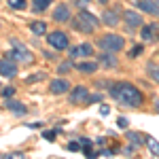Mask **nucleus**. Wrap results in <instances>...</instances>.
I'll use <instances>...</instances> for the list:
<instances>
[{
	"label": "nucleus",
	"mask_w": 159,
	"mask_h": 159,
	"mask_svg": "<svg viewBox=\"0 0 159 159\" xmlns=\"http://www.w3.org/2000/svg\"><path fill=\"white\" fill-rule=\"evenodd\" d=\"M110 96L117 100L121 106H127V108H136L142 104V93L136 89L134 85L129 83H119L110 89Z\"/></svg>",
	"instance_id": "1"
},
{
	"label": "nucleus",
	"mask_w": 159,
	"mask_h": 159,
	"mask_svg": "<svg viewBox=\"0 0 159 159\" xmlns=\"http://www.w3.org/2000/svg\"><path fill=\"white\" fill-rule=\"evenodd\" d=\"M98 45L102 47L104 51H121L123 45H125V40H123L121 36H117V34H106V36H102L98 40Z\"/></svg>",
	"instance_id": "2"
},
{
	"label": "nucleus",
	"mask_w": 159,
	"mask_h": 159,
	"mask_svg": "<svg viewBox=\"0 0 159 159\" xmlns=\"http://www.w3.org/2000/svg\"><path fill=\"white\" fill-rule=\"evenodd\" d=\"M13 47H15V51L7 53V57H9V60H17V61H24V64L32 61V55H30V53H28V51L24 49V45H21V43L13 40Z\"/></svg>",
	"instance_id": "3"
},
{
	"label": "nucleus",
	"mask_w": 159,
	"mask_h": 159,
	"mask_svg": "<svg viewBox=\"0 0 159 159\" xmlns=\"http://www.w3.org/2000/svg\"><path fill=\"white\" fill-rule=\"evenodd\" d=\"M47 40H49V45L53 47V49H60L61 51V49L68 47V36H66L64 32H51Z\"/></svg>",
	"instance_id": "4"
},
{
	"label": "nucleus",
	"mask_w": 159,
	"mask_h": 159,
	"mask_svg": "<svg viewBox=\"0 0 159 159\" xmlns=\"http://www.w3.org/2000/svg\"><path fill=\"white\" fill-rule=\"evenodd\" d=\"M53 19L60 21V24L70 21V9H68V4H57V7L53 9Z\"/></svg>",
	"instance_id": "5"
},
{
	"label": "nucleus",
	"mask_w": 159,
	"mask_h": 159,
	"mask_svg": "<svg viewBox=\"0 0 159 159\" xmlns=\"http://www.w3.org/2000/svg\"><path fill=\"white\" fill-rule=\"evenodd\" d=\"M136 7H138L140 11L151 13V15L159 17V4H157V2H153V0H138V2H136Z\"/></svg>",
	"instance_id": "6"
},
{
	"label": "nucleus",
	"mask_w": 159,
	"mask_h": 159,
	"mask_svg": "<svg viewBox=\"0 0 159 159\" xmlns=\"http://www.w3.org/2000/svg\"><path fill=\"white\" fill-rule=\"evenodd\" d=\"M70 102L72 104H83V102H87V89L85 87H74L72 91H70Z\"/></svg>",
	"instance_id": "7"
},
{
	"label": "nucleus",
	"mask_w": 159,
	"mask_h": 159,
	"mask_svg": "<svg viewBox=\"0 0 159 159\" xmlns=\"http://www.w3.org/2000/svg\"><path fill=\"white\" fill-rule=\"evenodd\" d=\"M17 72V66L13 64V60H0V74L2 76H13V74Z\"/></svg>",
	"instance_id": "8"
},
{
	"label": "nucleus",
	"mask_w": 159,
	"mask_h": 159,
	"mask_svg": "<svg viewBox=\"0 0 159 159\" xmlns=\"http://www.w3.org/2000/svg\"><path fill=\"white\" fill-rule=\"evenodd\" d=\"M51 93H55V96H60L64 91H68L70 85H68V81H64V79H55V81H51Z\"/></svg>",
	"instance_id": "9"
},
{
	"label": "nucleus",
	"mask_w": 159,
	"mask_h": 159,
	"mask_svg": "<svg viewBox=\"0 0 159 159\" xmlns=\"http://www.w3.org/2000/svg\"><path fill=\"white\" fill-rule=\"evenodd\" d=\"M123 19L127 21V25H132V28L142 25V17H140L136 11H125V13H123Z\"/></svg>",
	"instance_id": "10"
},
{
	"label": "nucleus",
	"mask_w": 159,
	"mask_h": 159,
	"mask_svg": "<svg viewBox=\"0 0 159 159\" xmlns=\"http://www.w3.org/2000/svg\"><path fill=\"white\" fill-rule=\"evenodd\" d=\"M91 45H79V47H72V49H70V55H72V57H87V55H91Z\"/></svg>",
	"instance_id": "11"
},
{
	"label": "nucleus",
	"mask_w": 159,
	"mask_h": 159,
	"mask_svg": "<svg viewBox=\"0 0 159 159\" xmlns=\"http://www.w3.org/2000/svg\"><path fill=\"white\" fill-rule=\"evenodd\" d=\"M102 21H104L106 25H110V28H112V25H117V24H119V13L104 11V13H102Z\"/></svg>",
	"instance_id": "12"
},
{
	"label": "nucleus",
	"mask_w": 159,
	"mask_h": 159,
	"mask_svg": "<svg viewBox=\"0 0 159 159\" xmlns=\"http://www.w3.org/2000/svg\"><path fill=\"white\" fill-rule=\"evenodd\" d=\"M72 25L76 28V30H81V32H87V34L96 30V28H93V25L89 24V21H85V19H81V17H76V19L72 21Z\"/></svg>",
	"instance_id": "13"
},
{
	"label": "nucleus",
	"mask_w": 159,
	"mask_h": 159,
	"mask_svg": "<svg viewBox=\"0 0 159 159\" xmlns=\"http://www.w3.org/2000/svg\"><path fill=\"white\" fill-rule=\"evenodd\" d=\"M76 70H81V72H85V74L96 72L98 70V64L96 61H81V64H76Z\"/></svg>",
	"instance_id": "14"
},
{
	"label": "nucleus",
	"mask_w": 159,
	"mask_h": 159,
	"mask_svg": "<svg viewBox=\"0 0 159 159\" xmlns=\"http://www.w3.org/2000/svg\"><path fill=\"white\" fill-rule=\"evenodd\" d=\"M79 17H81V19H85V21H89V24L93 25V28H98V17H96V15H91V13H87V11H81L79 13Z\"/></svg>",
	"instance_id": "15"
},
{
	"label": "nucleus",
	"mask_w": 159,
	"mask_h": 159,
	"mask_svg": "<svg viewBox=\"0 0 159 159\" xmlns=\"http://www.w3.org/2000/svg\"><path fill=\"white\" fill-rule=\"evenodd\" d=\"M30 30H32L34 34H45V32H47V24H45V21H34V24L30 25Z\"/></svg>",
	"instance_id": "16"
},
{
	"label": "nucleus",
	"mask_w": 159,
	"mask_h": 159,
	"mask_svg": "<svg viewBox=\"0 0 159 159\" xmlns=\"http://www.w3.org/2000/svg\"><path fill=\"white\" fill-rule=\"evenodd\" d=\"M140 36L144 38V40H153V36H155V28L144 25V28H142V32H140Z\"/></svg>",
	"instance_id": "17"
},
{
	"label": "nucleus",
	"mask_w": 159,
	"mask_h": 159,
	"mask_svg": "<svg viewBox=\"0 0 159 159\" xmlns=\"http://www.w3.org/2000/svg\"><path fill=\"white\" fill-rule=\"evenodd\" d=\"M7 106H9L13 112H19V115H24V112H25V106H24V104H19V102H7Z\"/></svg>",
	"instance_id": "18"
},
{
	"label": "nucleus",
	"mask_w": 159,
	"mask_h": 159,
	"mask_svg": "<svg viewBox=\"0 0 159 159\" xmlns=\"http://www.w3.org/2000/svg\"><path fill=\"white\" fill-rule=\"evenodd\" d=\"M100 61H102L104 66H110V68H112V66H117V60H115L112 55H108V53H106V55H102V57H100Z\"/></svg>",
	"instance_id": "19"
},
{
	"label": "nucleus",
	"mask_w": 159,
	"mask_h": 159,
	"mask_svg": "<svg viewBox=\"0 0 159 159\" xmlns=\"http://www.w3.org/2000/svg\"><path fill=\"white\" fill-rule=\"evenodd\" d=\"M147 144H148V151H151L155 157H159V142H157V140H153V138H151Z\"/></svg>",
	"instance_id": "20"
},
{
	"label": "nucleus",
	"mask_w": 159,
	"mask_h": 159,
	"mask_svg": "<svg viewBox=\"0 0 159 159\" xmlns=\"http://www.w3.org/2000/svg\"><path fill=\"white\" fill-rule=\"evenodd\" d=\"M148 74H151L153 81H157V83H159V66H148Z\"/></svg>",
	"instance_id": "21"
},
{
	"label": "nucleus",
	"mask_w": 159,
	"mask_h": 159,
	"mask_svg": "<svg viewBox=\"0 0 159 159\" xmlns=\"http://www.w3.org/2000/svg\"><path fill=\"white\" fill-rule=\"evenodd\" d=\"M49 4H51V0H34V7H36L38 11H45Z\"/></svg>",
	"instance_id": "22"
},
{
	"label": "nucleus",
	"mask_w": 159,
	"mask_h": 159,
	"mask_svg": "<svg viewBox=\"0 0 159 159\" xmlns=\"http://www.w3.org/2000/svg\"><path fill=\"white\" fill-rule=\"evenodd\" d=\"M127 138L134 142V144H142V140H140V134H134V132H127Z\"/></svg>",
	"instance_id": "23"
},
{
	"label": "nucleus",
	"mask_w": 159,
	"mask_h": 159,
	"mask_svg": "<svg viewBox=\"0 0 159 159\" xmlns=\"http://www.w3.org/2000/svg\"><path fill=\"white\" fill-rule=\"evenodd\" d=\"M9 4H11L13 9H24V7H25V0H9Z\"/></svg>",
	"instance_id": "24"
},
{
	"label": "nucleus",
	"mask_w": 159,
	"mask_h": 159,
	"mask_svg": "<svg viewBox=\"0 0 159 159\" xmlns=\"http://www.w3.org/2000/svg\"><path fill=\"white\" fill-rule=\"evenodd\" d=\"M45 79V74L38 72V74H32V76H28V83H36V81H43Z\"/></svg>",
	"instance_id": "25"
},
{
	"label": "nucleus",
	"mask_w": 159,
	"mask_h": 159,
	"mask_svg": "<svg viewBox=\"0 0 159 159\" xmlns=\"http://www.w3.org/2000/svg\"><path fill=\"white\" fill-rule=\"evenodd\" d=\"M72 68V61H64V64H60V72H66V70H70Z\"/></svg>",
	"instance_id": "26"
},
{
	"label": "nucleus",
	"mask_w": 159,
	"mask_h": 159,
	"mask_svg": "<svg viewBox=\"0 0 159 159\" xmlns=\"http://www.w3.org/2000/svg\"><path fill=\"white\" fill-rule=\"evenodd\" d=\"M13 93H15V89H13V87H4V89H2V96H4V98H11Z\"/></svg>",
	"instance_id": "27"
},
{
	"label": "nucleus",
	"mask_w": 159,
	"mask_h": 159,
	"mask_svg": "<svg viewBox=\"0 0 159 159\" xmlns=\"http://www.w3.org/2000/svg\"><path fill=\"white\" fill-rule=\"evenodd\" d=\"M127 119H125V117H119V119H117V125H119V127H121V129H125V127H127Z\"/></svg>",
	"instance_id": "28"
},
{
	"label": "nucleus",
	"mask_w": 159,
	"mask_h": 159,
	"mask_svg": "<svg viewBox=\"0 0 159 159\" xmlns=\"http://www.w3.org/2000/svg\"><path fill=\"white\" fill-rule=\"evenodd\" d=\"M140 53H142V47H140V45H136L134 49L129 51V55H132V57H136V55H140Z\"/></svg>",
	"instance_id": "29"
},
{
	"label": "nucleus",
	"mask_w": 159,
	"mask_h": 159,
	"mask_svg": "<svg viewBox=\"0 0 159 159\" xmlns=\"http://www.w3.org/2000/svg\"><path fill=\"white\" fill-rule=\"evenodd\" d=\"M43 138H47V140H53V138H55V132L47 129V132H43Z\"/></svg>",
	"instance_id": "30"
},
{
	"label": "nucleus",
	"mask_w": 159,
	"mask_h": 159,
	"mask_svg": "<svg viewBox=\"0 0 159 159\" xmlns=\"http://www.w3.org/2000/svg\"><path fill=\"white\" fill-rule=\"evenodd\" d=\"M108 112H110V108H108V106H104V104L100 106V115H102V117H106Z\"/></svg>",
	"instance_id": "31"
},
{
	"label": "nucleus",
	"mask_w": 159,
	"mask_h": 159,
	"mask_svg": "<svg viewBox=\"0 0 159 159\" xmlns=\"http://www.w3.org/2000/svg\"><path fill=\"white\" fill-rule=\"evenodd\" d=\"M79 144H76V142H70V144H68V151H79Z\"/></svg>",
	"instance_id": "32"
},
{
	"label": "nucleus",
	"mask_w": 159,
	"mask_h": 159,
	"mask_svg": "<svg viewBox=\"0 0 159 159\" xmlns=\"http://www.w3.org/2000/svg\"><path fill=\"white\" fill-rule=\"evenodd\" d=\"M87 100H89V102H100L102 98H100V96H91V98H87Z\"/></svg>",
	"instance_id": "33"
},
{
	"label": "nucleus",
	"mask_w": 159,
	"mask_h": 159,
	"mask_svg": "<svg viewBox=\"0 0 159 159\" xmlns=\"http://www.w3.org/2000/svg\"><path fill=\"white\" fill-rule=\"evenodd\" d=\"M87 4V0H79V7H85Z\"/></svg>",
	"instance_id": "34"
},
{
	"label": "nucleus",
	"mask_w": 159,
	"mask_h": 159,
	"mask_svg": "<svg viewBox=\"0 0 159 159\" xmlns=\"http://www.w3.org/2000/svg\"><path fill=\"white\" fill-rule=\"evenodd\" d=\"M100 2H102V4H106V2H108V0H100Z\"/></svg>",
	"instance_id": "35"
}]
</instances>
